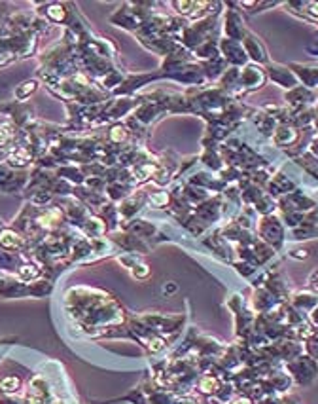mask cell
Segmentation results:
<instances>
[{
	"mask_svg": "<svg viewBox=\"0 0 318 404\" xmlns=\"http://www.w3.org/2000/svg\"><path fill=\"white\" fill-rule=\"evenodd\" d=\"M233 404H252V403H250L249 398L241 397V398H237V400H233Z\"/></svg>",
	"mask_w": 318,
	"mask_h": 404,
	"instance_id": "3",
	"label": "cell"
},
{
	"mask_svg": "<svg viewBox=\"0 0 318 404\" xmlns=\"http://www.w3.org/2000/svg\"><path fill=\"white\" fill-rule=\"evenodd\" d=\"M216 387H218V382L214 378L203 379V384H201V389H203V391H207V393L216 391Z\"/></svg>",
	"mask_w": 318,
	"mask_h": 404,
	"instance_id": "1",
	"label": "cell"
},
{
	"mask_svg": "<svg viewBox=\"0 0 318 404\" xmlns=\"http://www.w3.org/2000/svg\"><path fill=\"white\" fill-rule=\"evenodd\" d=\"M2 387H6V391H12L10 387H18V379H6V382H2Z\"/></svg>",
	"mask_w": 318,
	"mask_h": 404,
	"instance_id": "2",
	"label": "cell"
},
{
	"mask_svg": "<svg viewBox=\"0 0 318 404\" xmlns=\"http://www.w3.org/2000/svg\"><path fill=\"white\" fill-rule=\"evenodd\" d=\"M317 277H318V274H317Z\"/></svg>",
	"mask_w": 318,
	"mask_h": 404,
	"instance_id": "4",
	"label": "cell"
}]
</instances>
